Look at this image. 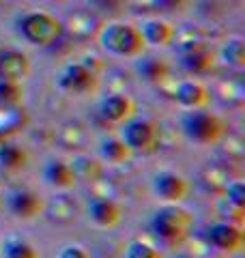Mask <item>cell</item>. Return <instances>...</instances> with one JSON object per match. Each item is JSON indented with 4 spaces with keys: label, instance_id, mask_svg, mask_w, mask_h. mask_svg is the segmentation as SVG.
I'll return each mask as SVG.
<instances>
[{
    "label": "cell",
    "instance_id": "1",
    "mask_svg": "<svg viewBox=\"0 0 245 258\" xmlns=\"http://www.w3.org/2000/svg\"><path fill=\"white\" fill-rule=\"evenodd\" d=\"M149 228L161 245L176 247L190 239L194 230V217L178 205H166L153 213Z\"/></svg>",
    "mask_w": 245,
    "mask_h": 258
},
{
    "label": "cell",
    "instance_id": "2",
    "mask_svg": "<svg viewBox=\"0 0 245 258\" xmlns=\"http://www.w3.org/2000/svg\"><path fill=\"white\" fill-rule=\"evenodd\" d=\"M97 39L105 52H110L114 56H122V58H136L142 56L144 52V39L140 35V30L134 24L127 22H110L105 26L99 28Z\"/></svg>",
    "mask_w": 245,
    "mask_h": 258
},
{
    "label": "cell",
    "instance_id": "3",
    "mask_svg": "<svg viewBox=\"0 0 245 258\" xmlns=\"http://www.w3.org/2000/svg\"><path fill=\"white\" fill-rule=\"evenodd\" d=\"M181 129L190 142L209 147V144H217L224 138L226 132H228V125L222 116L215 114V112L200 108V110L185 112L181 116Z\"/></svg>",
    "mask_w": 245,
    "mask_h": 258
},
{
    "label": "cell",
    "instance_id": "4",
    "mask_svg": "<svg viewBox=\"0 0 245 258\" xmlns=\"http://www.w3.org/2000/svg\"><path fill=\"white\" fill-rule=\"evenodd\" d=\"M18 30L30 45L50 47L56 41H60L65 26H63V22L56 18V15L37 11V13L22 15L20 22H18Z\"/></svg>",
    "mask_w": 245,
    "mask_h": 258
},
{
    "label": "cell",
    "instance_id": "5",
    "mask_svg": "<svg viewBox=\"0 0 245 258\" xmlns=\"http://www.w3.org/2000/svg\"><path fill=\"white\" fill-rule=\"evenodd\" d=\"M120 140L127 144L129 151L151 153L159 147V127L149 118H129L122 123Z\"/></svg>",
    "mask_w": 245,
    "mask_h": 258
},
{
    "label": "cell",
    "instance_id": "6",
    "mask_svg": "<svg viewBox=\"0 0 245 258\" xmlns=\"http://www.w3.org/2000/svg\"><path fill=\"white\" fill-rule=\"evenodd\" d=\"M97 84L99 78L86 62H69L58 76V86L69 95H88L97 91Z\"/></svg>",
    "mask_w": 245,
    "mask_h": 258
},
{
    "label": "cell",
    "instance_id": "7",
    "mask_svg": "<svg viewBox=\"0 0 245 258\" xmlns=\"http://www.w3.org/2000/svg\"><path fill=\"white\" fill-rule=\"evenodd\" d=\"M151 187H153L155 196H157L159 200H163L166 205H178L190 196L192 185L181 174L170 172V170H161V172H157L153 176Z\"/></svg>",
    "mask_w": 245,
    "mask_h": 258
},
{
    "label": "cell",
    "instance_id": "8",
    "mask_svg": "<svg viewBox=\"0 0 245 258\" xmlns=\"http://www.w3.org/2000/svg\"><path fill=\"white\" fill-rule=\"evenodd\" d=\"M7 209L13 217H18L22 222H30L39 217L45 211V200L39 196L35 189L28 187H15L7 196Z\"/></svg>",
    "mask_w": 245,
    "mask_h": 258
},
{
    "label": "cell",
    "instance_id": "9",
    "mask_svg": "<svg viewBox=\"0 0 245 258\" xmlns=\"http://www.w3.org/2000/svg\"><path fill=\"white\" fill-rule=\"evenodd\" d=\"M204 241L219 249V252H239L245 243V235L241 230L239 224H232V222H217V224H211L207 230H204Z\"/></svg>",
    "mask_w": 245,
    "mask_h": 258
},
{
    "label": "cell",
    "instance_id": "10",
    "mask_svg": "<svg viewBox=\"0 0 245 258\" xmlns=\"http://www.w3.org/2000/svg\"><path fill=\"white\" fill-rule=\"evenodd\" d=\"M99 114L105 123L122 125L136 114V103L125 93H112L99 101Z\"/></svg>",
    "mask_w": 245,
    "mask_h": 258
},
{
    "label": "cell",
    "instance_id": "11",
    "mask_svg": "<svg viewBox=\"0 0 245 258\" xmlns=\"http://www.w3.org/2000/svg\"><path fill=\"white\" fill-rule=\"evenodd\" d=\"M30 76V58L15 47H0V80L24 82Z\"/></svg>",
    "mask_w": 245,
    "mask_h": 258
},
{
    "label": "cell",
    "instance_id": "12",
    "mask_svg": "<svg viewBox=\"0 0 245 258\" xmlns=\"http://www.w3.org/2000/svg\"><path fill=\"white\" fill-rule=\"evenodd\" d=\"M172 95L178 106H183L187 110H200L211 103L209 88L202 82H198V80H183V82L174 84Z\"/></svg>",
    "mask_w": 245,
    "mask_h": 258
},
{
    "label": "cell",
    "instance_id": "13",
    "mask_svg": "<svg viewBox=\"0 0 245 258\" xmlns=\"http://www.w3.org/2000/svg\"><path fill=\"white\" fill-rule=\"evenodd\" d=\"M88 217L99 228H114L122 220V209L116 200L108 196H95L88 200Z\"/></svg>",
    "mask_w": 245,
    "mask_h": 258
},
{
    "label": "cell",
    "instance_id": "14",
    "mask_svg": "<svg viewBox=\"0 0 245 258\" xmlns=\"http://www.w3.org/2000/svg\"><path fill=\"white\" fill-rule=\"evenodd\" d=\"M140 35L144 39L146 45H155V47H163V45H170L174 39V26L166 20H159V18H153V20H146L142 22V26L138 28Z\"/></svg>",
    "mask_w": 245,
    "mask_h": 258
},
{
    "label": "cell",
    "instance_id": "15",
    "mask_svg": "<svg viewBox=\"0 0 245 258\" xmlns=\"http://www.w3.org/2000/svg\"><path fill=\"white\" fill-rule=\"evenodd\" d=\"M178 64H181V69L185 71L187 76H204V74H209V71L213 69L215 54L204 45V47H198V50L183 52Z\"/></svg>",
    "mask_w": 245,
    "mask_h": 258
},
{
    "label": "cell",
    "instance_id": "16",
    "mask_svg": "<svg viewBox=\"0 0 245 258\" xmlns=\"http://www.w3.org/2000/svg\"><path fill=\"white\" fill-rule=\"evenodd\" d=\"M43 179L54 189H71L73 185L78 183L71 166L67 164V161H60V159L47 161L45 168H43Z\"/></svg>",
    "mask_w": 245,
    "mask_h": 258
},
{
    "label": "cell",
    "instance_id": "17",
    "mask_svg": "<svg viewBox=\"0 0 245 258\" xmlns=\"http://www.w3.org/2000/svg\"><path fill=\"white\" fill-rule=\"evenodd\" d=\"M136 71L144 82L149 84H163L170 80V64L161 58H155V56H144L136 62Z\"/></svg>",
    "mask_w": 245,
    "mask_h": 258
},
{
    "label": "cell",
    "instance_id": "18",
    "mask_svg": "<svg viewBox=\"0 0 245 258\" xmlns=\"http://www.w3.org/2000/svg\"><path fill=\"white\" fill-rule=\"evenodd\" d=\"M63 26L67 28L73 37L78 39H88V37H97V32H99V22L97 18L91 13V11H76L71 13L67 22H63Z\"/></svg>",
    "mask_w": 245,
    "mask_h": 258
},
{
    "label": "cell",
    "instance_id": "19",
    "mask_svg": "<svg viewBox=\"0 0 245 258\" xmlns=\"http://www.w3.org/2000/svg\"><path fill=\"white\" fill-rule=\"evenodd\" d=\"M28 164V153L24 151L18 144H3L0 147V168L5 172H11V174H18L22 172Z\"/></svg>",
    "mask_w": 245,
    "mask_h": 258
},
{
    "label": "cell",
    "instance_id": "20",
    "mask_svg": "<svg viewBox=\"0 0 245 258\" xmlns=\"http://www.w3.org/2000/svg\"><path fill=\"white\" fill-rule=\"evenodd\" d=\"M129 153L132 151L127 149V144L120 138H105L99 144V155L108 164H122V161L129 159Z\"/></svg>",
    "mask_w": 245,
    "mask_h": 258
},
{
    "label": "cell",
    "instance_id": "21",
    "mask_svg": "<svg viewBox=\"0 0 245 258\" xmlns=\"http://www.w3.org/2000/svg\"><path fill=\"white\" fill-rule=\"evenodd\" d=\"M172 43H176L178 52H192V50H198V47H204L207 43H204V37L202 32L198 28L194 26H185L181 30H174V39Z\"/></svg>",
    "mask_w": 245,
    "mask_h": 258
},
{
    "label": "cell",
    "instance_id": "22",
    "mask_svg": "<svg viewBox=\"0 0 245 258\" xmlns=\"http://www.w3.org/2000/svg\"><path fill=\"white\" fill-rule=\"evenodd\" d=\"M71 170L76 174V179H84V181H95L97 176L101 174V164L93 157H86V155H80L71 161Z\"/></svg>",
    "mask_w": 245,
    "mask_h": 258
},
{
    "label": "cell",
    "instance_id": "23",
    "mask_svg": "<svg viewBox=\"0 0 245 258\" xmlns=\"http://www.w3.org/2000/svg\"><path fill=\"white\" fill-rule=\"evenodd\" d=\"M222 58L226 64H230L234 69H245V43L243 39H230L222 47Z\"/></svg>",
    "mask_w": 245,
    "mask_h": 258
},
{
    "label": "cell",
    "instance_id": "24",
    "mask_svg": "<svg viewBox=\"0 0 245 258\" xmlns=\"http://www.w3.org/2000/svg\"><path fill=\"white\" fill-rule=\"evenodd\" d=\"M22 82H9V80H0V108H15L22 103Z\"/></svg>",
    "mask_w": 245,
    "mask_h": 258
},
{
    "label": "cell",
    "instance_id": "25",
    "mask_svg": "<svg viewBox=\"0 0 245 258\" xmlns=\"http://www.w3.org/2000/svg\"><path fill=\"white\" fill-rule=\"evenodd\" d=\"M5 258H41L35 245L24 239H9L3 247Z\"/></svg>",
    "mask_w": 245,
    "mask_h": 258
},
{
    "label": "cell",
    "instance_id": "26",
    "mask_svg": "<svg viewBox=\"0 0 245 258\" xmlns=\"http://www.w3.org/2000/svg\"><path fill=\"white\" fill-rule=\"evenodd\" d=\"M125 258H163V254L159 252L155 245L146 243V241H129L125 247Z\"/></svg>",
    "mask_w": 245,
    "mask_h": 258
},
{
    "label": "cell",
    "instance_id": "27",
    "mask_svg": "<svg viewBox=\"0 0 245 258\" xmlns=\"http://www.w3.org/2000/svg\"><path fill=\"white\" fill-rule=\"evenodd\" d=\"M58 207H54V211H52V220H56V222H71V220H76V213H78V207H76V203L69 198V196H60L58 200Z\"/></svg>",
    "mask_w": 245,
    "mask_h": 258
},
{
    "label": "cell",
    "instance_id": "28",
    "mask_svg": "<svg viewBox=\"0 0 245 258\" xmlns=\"http://www.w3.org/2000/svg\"><path fill=\"white\" fill-rule=\"evenodd\" d=\"M224 200L239 209H245V183L243 181H228L224 187Z\"/></svg>",
    "mask_w": 245,
    "mask_h": 258
},
{
    "label": "cell",
    "instance_id": "29",
    "mask_svg": "<svg viewBox=\"0 0 245 258\" xmlns=\"http://www.w3.org/2000/svg\"><path fill=\"white\" fill-rule=\"evenodd\" d=\"M142 11H170L181 3V0H132Z\"/></svg>",
    "mask_w": 245,
    "mask_h": 258
},
{
    "label": "cell",
    "instance_id": "30",
    "mask_svg": "<svg viewBox=\"0 0 245 258\" xmlns=\"http://www.w3.org/2000/svg\"><path fill=\"white\" fill-rule=\"evenodd\" d=\"M58 258H91L88 256V252L84 247H80V245H67V247H63L60 252H58Z\"/></svg>",
    "mask_w": 245,
    "mask_h": 258
},
{
    "label": "cell",
    "instance_id": "31",
    "mask_svg": "<svg viewBox=\"0 0 245 258\" xmlns=\"http://www.w3.org/2000/svg\"><path fill=\"white\" fill-rule=\"evenodd\" d=\"M50 3H67V0H50Z\"/></svg>",
    "mask_w": 245,
    "mask_h": 258
},
{
    "label": "cell",
    "instance_id": "32",
    "mask_svg": "<svg viewBox=\"0 0 245 258\" xmlns=\"http://www.w3.org/2000/svg\"><path fill=\"white\" fill-rule=\"evenodd\" d=\"M174 258H192V256H174Z\"/></svg>",
    "mask_w": 245,
    "mask_h": 258
},
{
    "label": "cell",
    "instance_id": "33",
    "mask_svg": "<svg viewBox=\"0 0 245 258\" xmlns=\"http://www.w3.org/2000/svg\"><path fill=\"white\" fill-rule=\"evenodd\" d=\"M5 3H9V0H0V5H5Z\"/></svg>",
    "mask_w": 245,
    "mask_h": 258
}]
</instances>
